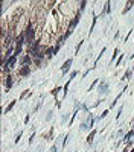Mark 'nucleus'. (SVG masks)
<instances>
[{"label":"nucleus","instance_id":"f257e3e1","mask_svg":"<svg viewBox=\"0 0 134 152\" xmlns=\"http://www.w3.org/2000/svg\"><path fill=\"white\" fill-rule=\"evenodd\" d=\"M14 62H15V55H12V56L5 62V69H11L12 66H14Z\"/></svg>","mask_w":134,"mask_h":152},{"label":"nucleus","instance_id":"f03ea898","mask_svg":"<svg viewBox=\"0 0 134 152\" xmlns=\"http://www.w3.org/2000/svg\"><path fill=\"white\" fill-rule=\"evenodd\" d=\"M32 40H34V29L32 26H29L28 28V43H32Z\"/></svg>","mask_w":134,"mask_h":152},{"label":"nucleus","instance_id":"7ed1b4c3","mask_svg":"<svg viewBox=\"0 0 134 152\" xmlns=\"http://www.w3.org/2000/svg\"><path fill=\"white\" fill-rule=\"evenodd\" d=\"M70 64H72V59H69V61H66V62H64V66H63V73H66V72H67V69L70 67Z\"/></svg>","mask_w":134,"mask_h":152},{"label":"nucleus","instance_id":"20e7f679","mask_svg":"<svg viewBox=\"0 0 134 152\" xmlns=\"http://www.w3.org/2000/svg\"><path fill=\"white\" fill-rule=\"evenodd\" d=\"M107 90H108V85H107V84H102V85H101V93H105Z\"/></svg>","mask_w":134,"mask_h":152},{"label":"nucleus","instance_id":"39448f33","mask_svg":"<svg viewBox=\"0 0 134 152\" xmlns=\"http://www.w3.org/2000/svg\"><path fill=\"white\" fill-rule=\"evenodd\" d=\"M93 137H94V131H93V132L89 135V143H92V142H93Z\"/></svg>","mask_w":134,"mask_h":152},{"label":"nucleus","instance_id":"423d86ee","mask_svg":"<svg viewBox=\"0 0 134 152\" xmlns=\"http://www.w3.org/2000/svg\"><path fill=\"white\" fill-rule=\"evenodd\" d=\"M11 79H12V78H8V81H6V87H8V88L12 85V81H11Z\"/></svg>","mask_w":134,"mask_h":152},{"label":"nucleus","instance_id":"0eeeda50","mask_svg":"<svg viewBox=\"0 0 134 152\" xmlns=\"http://www.w3.org/2000/svg\"><path fill=\"white\" fill-rule=\"evenodd\" d=\"M133 134H134V131H131V132H130V134H128V135L125 137V140H127V142H128V140H130V138L133 137Z\"/></svg>","mask_w":134,"mask_h":152},{"label":"nucleus","instance_id":"6e6552de","mask_svg":"<svg viewBox=\"0 0 134 152\" xmlns=\"http://www.w3.org/2000/svg\"><path fill=\"white\" fill-rule=\"evenodd\" d=\"M28 73H29V69H24V70L21 72V75H28Z\"/></svg>","mask_w":134,"mask_h":152}]
</instances>
